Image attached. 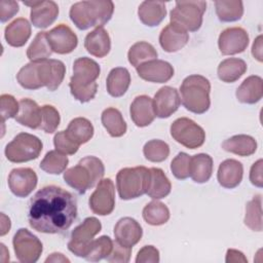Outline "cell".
<instances>
[{
	"label": "cell",
	"instance_id": "44dd1931",
	"mask_svg": "<svg viewBox=\"0 0 263 263\" xmlns=\"http://www.w3.org/2000/svg\"><path fill=\"white\" fill-rule=\"evenodd\" d=\"M188 40V32L172 23L165 26L159 35L160 46L166 52H176L182 49L187 44Z\"/></svg>",
	"mask_w": 263,
	"mask_h": 263
},
{
	"label": "cell",
	"instance_id": "ac0fdd59",
	"mask_svg": "<svg viewBox=\"0 0 263 263\" xmlns=\"http://www.w3.org/2000/svg\"><path fill=\"white\" fill-rule=\"evenodd\" d=\"M143 235V229L139 222L130 217H124L117 221L114 226L115 240L126 248L137 245Z\"/></svg>",
	"mask_w": 263,
	"mask_h": 263
},
{
	"label": "cell",
	"instance_id": "ffe728a7",
	"mask_svg": "<svg viewBox=\"0 0 263 263\" xmlns=\"http://www.w3.org/2000/svg\"><path fill=\"white\" fill-rule=\"evenodd\" d=\"M101 72L99 64L86 57L77 59L73 64V76L70 83L78 85H90L96 82Z\"/></svg>",
	"mask_w": 263,
	"mask_h": 263
},
{
	"label": "cell",
	"instance_id": "4dcf8cb0",
	"mask_svg": "<svg viewBox=\"0 0 263 263\" xmlns=\"http://www.w3.org/2000/svg\"><path fill=\"white\" fill-rule=\"evenodd\" d=\"M222 148L230 153H234L239 156H250L257 150L256 140L248 135H236L222 144Z\"/></svg>",
	"mask_w": 263,
	"mask_h": 263
},
{
	"label": "cell",
	"instance_id": "9c48e42d",
	"mask_svg": "<svg viewBox=\"0 0 263 263\" xmlns=\"http://www.w3.org/2000/svg\"><path fill=\"white\" fill-rule=\"evenodd\" d=\"M102 224L95 217H88L74 228L71 233V239L68 242V249L77 257H85L93 237L101 231Z\"/></svg>",
	"mask_w": 263,
	"mask_h": 263
},
{
	"label": "cell",
	"instance_id": "d590c367",
	"mask_svg": "<svg viewBox=\"0 0 263 263\" xmlns=\"http://www.w3.org/2000/svg\"><path fill=\"white\" fill-rule=\"evenodd\" d=\"M216 13L221 22L229 23L241 18L243 14V4L235 0H218L215 1Z\"/></svg>",
	"mask_w": 263,
	"mask_h": 263
},
{
	"label": "cell",
	"instance_id": "f5cc1de1",
	"mask_svg": "<svg viewBox=\"0 0 263 263\" xmlns=\"http://www.w3.org/2000/svg\"><path fill=\"white\" fill-rule=\"evenodd\" d=\"M18 4L13 0L0 1V20L2 23L10 20L14 14L18 12Z\"/></svg>",
	"mask_w": 263,
	"mask_h": 263
},
{
	"label": "cell",
	"instance_id": "c3c4849f",
	"mask_svg": "<svg viewBox=\"0 0 263 263\" xmlns=\"http://www.w3.org/2000/svg\"><path fill=\"white\" fill-rule=\"evenodd\" d=\"M70 90L72 96L81 103H86L92 100L98 91V84L97 82L90 85H78L69 82Z\"/></svg>",
	"mask_w": 263,
	"mask_h": 263
},
{
	"label": "cell",
	"instance_id": "74e56055",
	"mask_svg": "<svg viewBox=\"0 0 263 263\" xmlns=\"http://www.w3.org/2000/svg\"><path fill=\"white\" fill-rule=\"evenodd\" d=\"M143 218L149 225L159 226L168 221L170 210L164 203L153 200L143 209Z\"/></svg>",
	"mask_w": 263,
	"mask_h": 263
},
{
	"label": "cell",
	"instance_id": "7c38bea8",
	"mask_svg": "<svg viewBox=\"0 0 263 263\" xmlns=\"http://www.w3.org/2000/svg\"><path fill=\"white\" fill-rule=\"evenodd\" d=\"M249 44L248 32L240 27L227 28L221 32L218 46L222 54L232 55L245 51Z\"/></svg>",
	"mask_w": 263,
	"mask_h": 263
},
{
	"label": "cell",
	"instance_id": "5bb4252c",
	"mask_svg": "<svg viewBox=\"0 0 263 263\" xmlns=\"http://www.w3.org/2000/svg\"><path fill=\"white\" fill-rule=\"evenodd\" d=\"M46 37L52 51L59 54L72 52L78 44L76 34L65 24H60L49 32H46Z\"/></svg>",
	"mask_w": 263,
	"mask_h": 263
},
{
	"label": "cell",
	"instance_id": "60d3db41",
	"mask_svg": "<svg viewBox=\"0 0 263 263\" xmlns=\"http://www.w3.org/2000/svg\"><path fill=\"white\" fill-rule=\"evenodd\" d=\"M69 163V159L66 154L58 151H48L44 158L40 162V168L47 174L60 175L63 173Z\"/></svg>",
	"mask_w": 263,
	"mask_h": 263
},
{
	"label": "cell",
	"instance_id": "ba28073f",
	"mask_svg": "<svg viewBox=\"0 0 263 263\" xmlns=\"http://www.w3.org/2000/svg\"><path fill=\"white\" fill-rule=\"evenodd\" d=\"M171 136L176 142L188 149H196L202 146L205 140L203 128L187 117L178 118L172 123Z\"/></svg>",
	"mask_w": 263,
	"mask_h": 263
},
{
	"label": "cell",
	"instance_id": "9f6ffc18",
	"mask_svg": "<svg viewBox=\"0 0 263 263\" xmlns=\"http://www.w3.org/2000/svg\"><path fill=\"white\" fill-rule=\"evenodd\" d=\"M252 54L257 61L262 62V60H263L262 59L263 58V55H262V35H259L255 39L253 46H252Z\"/></svg>",
	"mask_w": 263,
	"mask_h": 263
},
{
	"label": "cell",
	"instance_id": "d6986e66",
	"mask_svg": "<svg viewBox=\"0 0 263 263\" xmlns=\"http://www.w3.org/2000/svg\"><path fill=\"white\" fill-rule=\"evenodd\" d=\"M31 6L30 18L32 24L39 29H44L50 26L58 17L59 6L54 1H34L24 2Z\"/></svg>",
	"mask_w": 263,
	"mask_h": 263
},
{
	"label": "cell",
	"instance_id": "7dc6e473",
	"mask_svg": "<svg viewBox=\"0 0 263 263\" xmlns=\"http://www.w3.org/2000/svg\"><path fill=\"white\" fill-rule=\"evenodd\" d=\"M53 144L55 147V150L66 154V155H73L75 154L78 149L79 145L74 143L67 135L66 130L59 132L54 135L53 138Z\"/></svg>",
	"mask_w": 263,
	"mask_h": 263
},
{
	"label": "cell",
	"instance_id": "e0dca14e",
	"mask_svg": "<svg viewBox=\"0 0 263 263\" xmlns=\"http://www.w3.org/2000/svg\"><path fill=\"white\" fill-rule=\"evenodd\" d=\"M138 75L149 82L164 83L174 76L173 66L162 60H152L136 68Z\"/></svg>",
	"mask_w": 263,
	"mask_h": 263
},
{
	"label": "cell",
	"instance_id": "d6a6232c",
	"mask_svg": "<svg viewBox=\"0 0 263 263\" xmlns=\"http://www.w3.org/2000/svg\"><path fill=\"white\" fill-rule=\"evenodd\" d=\"M213 173V158L205 153L191 156L190 177L196 183H205Z\"/></svg>",
	"mask_w": 263,
	"mask_h": 263
},
{
	"label": "cell",
	"instance_id": "277c9868",
	"mask_svg": "<svg viewBox=\"0 0 263 263\" xmlns=\"http://www.w3.org/2000/svg\"><path fill=\"white\" fill-rule=\"evenodd\" d=\"M211 83L209 79L201 75H190L186 77L181 86V102L190 112L195 114L205 113L210 106Z\"/></svg>",
	"mask_w": 263,
	"mask_h": 263
},
{
	"label": "cell",
	"instance_id": "681fc988",
	"mask_svg": "<svg viewBox=\"0 0 263 263\" xmlns=\"http://www.w3.org/2000/svg\"><path fill=\"white\" fill-rule=\"evenodd\" d=\"M0 103H1V117H2V123L8 118H15V116L18 113L20 110V103L16 102L14 97L11 95H2L0 97Z\"/></svg>",
	"mask_w": 263,
	"mask_h": 263
},
{
	"label": "cell",
	"instance_id": "d4e9b609",
	"mask_svg": "<svg viewBox=\"0 0 263 263\" xmlns=\"http://www.w3.org/2000/svg\"><path fill=\"white\" fill-rule=\"evenodd\" d=\"M236 98L243 104H255L262 99L263 80L260 76L252 75L246 78L236 89Z\"/></svg>",
	"mask_w": 263,
	"mask_h": 263
},
{
	"label": "cell",
	"instance_id": "bcb514c9",
	"mask_svg": "<svg viewBox=\"0 0 263 263\" xmlns=\"http://www.w3.org/2000/svg\"><path fill=\"white\" fill-rule=\"evenodd\" d=\"M191 156L185 152H180L171 162V171L179 180H185L190 177Z\"/></svg>",
	"mask_w": 263,
	"mask_h": 263
},
{
	"label": "cell",
	"instance_id": "7a4b0ae2",
	"mask_svg": "<svg viewBox=\"0 0 263 263\" xmlns=\"http://www.w3.org/2000/svg\"><path fill=\"white\" fill-rule=\"evenodd\" d=\"M114 11L112 1L90 0L74 3L70 8V18L80 30L103 27L110 21Z\"/></svg>",
	"mask_w": 263,
	"mask_h": 263
},
{
	"label": "cell",
	"instance_id": "2e32d148",
	"mask_svg": "<svg viewBox=\"0 0 263 263\" xmlns=\"http://www.w3.org/2000/svg\"><path fill=\"white\" fill-rule=\"evenodd\" d=\"M152 102L155 116L167 118L178 110L181 99L175 87L163 86L155 93Z\"/></svg>",
	"mask_w": 263,
	"mask_h": 263
},
{
	"label": "cell",
	"instance_id": "836d02e7",
	"mask_svg": "<svg viewBox=\"0 0 263 263\" xmlns=\"http://www.w3.org/2000/svg\"><path fill=\"white\" fill-rule=\"evenodd\" d=\"M68 137L79 146L87 143L93 136L91 122L84 117H77L70 121L66 129Z\"/></svg>",
	"mask_w": 263,
	"mask_h": 263
},
{
	"label": "cell",
	"instance_id": "8d00e7d4",
	"mask_svg": "<svg viewBox=\"0 0 263 263\" xmlns=\"http://www.w3.org/2000/svg\"><path fill=\"white\" fill-rule=\"evenodd\" d=\"M158 53L154 46L148 42L145 41H140L132 45L127 52V58L128 62L132 64L134 67H139L140 65L156 60Z\"/></svg>",
	"mask_w": 263,
	"mask_h": 263
},
{
	"label": "cell",
	"instance_id": "83f0119b",
	"mask_svg": "<svg viewBox=\"0 0 263 263\" xmlns=\"http://www.w3.org/2000/svg\"><path fill=\"white\" fill-rule=\"evenodd\" d=\"M20 110L15 116V120L30 128H40L42 115L41 108L31 99H22L20 102Z\"/></svg>",
	"mask_w": 263,
	"mask_h": 263
},
{
	"label": "cell",
	"instance_id": "52a82bcc",
	"mask_svg": "<svg viewBox=\"0 0 263 263\" xmlns=\"http://www.w3.org/2000/svg\"><path fill=\"white\" fill-rule=\"evenodd\" d=\"M42 147L39 138L28 133H21L6 145L4 153L9 161L22 163L36 159L40 155Z\"/></svg>",
	"mask_w": 263,
	"mask_h": 263
},
{
	"label": "cell",
	"instance_id": "1f68e13d",
	"mask_svg": "<svg viewBox=\"0 0 263 263\" xmlns=\"http://www.w3.org/2000/svg\"><path fill=\"white\" fill-rule=\"evenodd\" d=\"M247 71V64L243 60L229 58L222 61L218 66V77L226 83H232L238 80Z\"/></svg>",
	"mask_w": 263,
	"mask_h": 263
},
{
	"label": "cell",
	"instance_id": "f546056e",
	"mask_svg": "<svg viewBox=\"0 0 263 263\" xmlns=\"http://www.w3.org/2000/svg\"><path fill=\"white\" fill-rule=\"evenodd\" d=\"M130 84V74L126 68L117 67L112 69L106 80L107 91L114 98L122 97Z\"/></svg>",
	"mask_w": 263,
	"mask_h": 263
},
{
	"label": "cell",
	"instance_id": "7bdbcfd3",
	"mask_svg": "<svg viewBox=\"0 0 263 263\" xmlns=\"http://www.w3.org/2000/svg\"><path fill=\"white\" fill-rule=\"evenodd\" d=\"M20 85L26 89H38L41 86L38 75V62H30L21 68L16 74Z\"/></svg>",
	"mask_w": 263,
	"mask_h": 263
},
{
	"label": "cell",
	"instance_id": "ee69618b",
	"mask_svg": "<svg viewBox=\"0 0 263 263\" xmlns=\"http://www.w3.org/2000/svg\"><path fill=\"white\" fill-rule=\"evenodd\" d=\"M143 153L149 161L161 162L170 155V147L164 141L150 140L144 145Z\"/></svg>",
	"mask_w": 263,
	"mask_h": 263
},
{
	"label": "cell",
	"instance_id": "f35d334b",
	"mask_svg": "<svg viewBox=\"0 0 263 263\" xmlns=\"http://www.w3.org/2000/svg\"><path fill=\"white\" fill-rule=\"evenodd\" d=\"M52 49L48 43L46 32H39L35 36L33 42L27 49V57L31 62L47 60L50 57Z\"/></svg>",
	"mask_w": 263,
	"mask_h": 263
},
{
	"label": "cell",
	"instance_id": "cb8c5ba5",
	"mask_svg": "<svg viewBox=\"0 0 263 263\" xmlns=\"http://www.w3.org/2000/svg\"><path fill=\"white\" fill-rule=\"evenodd\" d=\"M84 47L91 55L106 57L111 49V40L108 32L103 27H98L88 33L84 39Z\"/></svg>",
	"mask_w": 263,
	"mask_h": 263
},
{
	"label": "cell",
	"instance_id": "680465c9",
	"mask_svg": "<svg viewBox=\"0 0 263 263\" xmlns=\"http://www.w3.org/2000/svg\"><path fill=\"white\" fill-rule=\"evenodd\" d=\"M10 229V220L7 216H5L3 213L1 214V236L5 235Z\"/></svg>",
	"mask_w": 263,
	"mask_h": 263
},
{
	"label": "cell",
	"instance_id": "6da1fadb",
	"mask_svg": "<svg viewBox=\"0 0 263 263\" xmlns=\"http://www.w3.org/2000/svg\"><path fill=\"white\" fill-rule=\"evenodd\" d=\"M77 217L75 196L54 185L45 186L31 198L28 210L30 226L42 233H64Z\"/></svg>",
	"mask_w": 263,
	"mask_h": 263
},
{
	"label": "cell",
	"instance_id": "b9f144b4",
	"mask_svg": "<svg viewBox=\"0 0 263 263\" xmlns=\"http://www.w3.org/2000/svg\"><path fill=\"white\" fill-rule=\"evenodd\" d=\"M112 239L107 235H103L90 242L84 258L90 262H98L102 259H106L112 252Z\"/></svg>",
	"mask_w": 263,
	"mask_h": 263
},
{
	"label": "cell",
	"instance_id": "11a10c76",
	"mask_svg": "<svg viewBox=\"0 0 263 263\" xmlns=\"http://www.w3.org/2000/svg\"><path fill=\"white\" fill-rule=\"evenodd\" d=\"M226 262H248L243 254L237 250L229 249L226 253Z\"/></svg>",
	"mask_w": 263,
	"mask_h": 263
},
{
	"label": "cell",
	"instance_id": "e575fe53",
	"mask_svg": "<svg viewBox=\"0 0 263 263\" xmlns=\"http://www.w3.org/2000/svg\"><path fill=\"white\" fill-rule=\"evenodd\" d=\"M101 120L104 127L111 137L118 138L126 133V123L121 112L116 108H107L101 115Z\"/></svg>",
	"mask_w": 263,
	"mask_h": 263
},
{
	"label": "cell",
	"instance_id": "ab89813d",
	"mask_svg": "<svg viewBox=\"0 0 263 263\" xmlns=\"http://www.w3.org/2000/svg\"><path fill=\"white\" fill-rule=\"evenodd\" d=\"M245 224L253 231H262V198L256 195L246 205Z\"/></svg>",
	"mask_w": 263,
	"mask_h": 263
},
{
	"label": "cell",
	"instance_id": "4fadbf2b",
	"mask_svg": "<svg viewBox=\"0 0 263 263\" xmlns=\"http://www.w3.org/2000/svg\"><path fill=\"white\" fill-rule=\"evenodd\" d=\"M66 67L60 60L47 59L38 61V75L41 86L48 90H55L64 80Z\"/></svg>",
	"mask_w": 263,
	"mask_h": 263
},
{
	"label": "cell",
	"instance_id": "9a60e30c",
	"mask_svg": "<svg viewBox=\"0 0 263 263\" xmlns=\"http://www.w3.org/2000/svg\"><path fill=\"white\" fill-rule=\"evenodd\" d=\"M37 175L30 167L13 168L8 176L10 191L17 197H27L37 185Z\"/></svg>",
	"mask_w": 263,
	"mask_h": 263
},
{
	"label": "cell",
	"instance_id": "603a6c76",
	"mask_svg": "<svg viewBox=\"0 0 263 263\" xmlns=\"http://www.w3.org/2000/svg\"><path fill=\"white\" fill-rule=\"evenodd\" d=\"M243 175V166L241 162L235 159H226L219 165L217 178L221 186L232 189L237 187Z\"/></svg>",
	"mask_w": 263,
	"mask_h": 263
},
{
	"label": "cell",
	"instance_id": "30bf717a",
	"mask_svg": "<svg viewBox=\"0 0 263 263\" xmlns=\"http://www.w3.org/2000/svg\"><path fill=\"white\" fill-rule=\"evenodd\" d=\"M13 250L20 262L35 263L42 253V243L26 228H20L12 239Z\"/></svg>",
	"mask_w": 263,
	"mask_h": 263
},
{
	"label": "cell",
	"instance_id": "6f0895ef",
	"mask_svg": "<svg viewBox=\"0 0 263 263\" xmlns=\"http://www.w3.org/2000/svg\"><path fill=\"white\" fill-rule=\"evenodd\" d=\"M45 262H70V260L61 253H52L45 259Z\"/></svg>",
	"mask_w": 263,
	"mask_h": 263
},
{
	"label": "cell",
	"instance_id": "db71d44e",
	"mask_svg": "<svg viewBox=\"0 0 263 263\" xmlns=\"http://www.w3.org/2000/svg\"><path fill=\"white\" fill-rule=\"evenodd\" d=\"M262 159L257 160L251 167L250 171V181L253 185L261 188L263 186V177H262Z\"/></svg>",
	"mask_w": 263,
	"mask_h": 263
},
{
	"label": "cell",
	"instance_id": "8fae6325",
	"mask_svg": "<svg viewBox=\"0 0 263 263\" xmlns=\"http://www.w3.org/2000/svg\"><path fill=\"white\" fill-rule=\"evenodd\" d=\"M92 213L106 216L110 215L115 206V187L111 179H102L88 200Z\"/></svg>",
	"mask_w": 263,
	"mask_h": 263
},
{
	"label": "cell",
	"instance_id": "7402d4cb",
	"mask_svg": "<svg viewBox=\"0 0 263 263\" xmlns=\"http://www.w3.org/2000/svg\"><path fill=\"white\" fill-rule=\"evenodd\" d=\"M130 118L139 127H145L151 124L155 118L153 102L150 97L142 95L133 101L129 108Z\"/></svg>",
	"mask_w": 263,
	"mask_h": 263
},
{
	"label": "cell",
	"instance_id": "3957f363",
	"mask_svg": "<svg viewBox=\"0 0 263 263\" xmlns=\"http://www.w3.org/2000/svg\"><path fill=\"white\" fill-rule=\"evenodd\" d=\"M104 174L105 166L102 160L96 156H86L64 173V180L78 193L83 194L96 186Z\"/></svg>",
	"mask_w": 263,
	"mask_h": 263
},
{
	"label": "cell",
	"instance_id": "816d5d0a",
	"mask_svg": "<svg viewBox=\"0 0 263 263\" xmlns=\"http://www.w3.org/2000/svg\"><path fill=\"white\" fill-rule=\"evenodd\" d=\"M137 263H157L159 262V251L153 246H145L143 247L137 255L136 258Z\"/></svg>",
	"mask_w": 263,
	"mask_h": 263
},
{
	"label": "cell",
	"instance_id": "484cf974",
	"mask_svg": "<svg viewBox=\"0 0 263 263\" xmlns=\"http://www.w3.org/2000/svg\"><path fill=\"white\" fill-rule=\"evenodd\" d=\"M31 36V25L24 18L18 17L6 26L4 37L6 42L13 47H21L26 44Z\"/></svg>",
	"mask_w": 263,
	"mask_h": 263
},
{
	"label": "cell",
	"instance_id": "f907efd6",
	"mask_svg": "<svg viewBox=\"0 0 263 263\" xmlns=\"http://www.w3.org/2000/svg\"><path fill=\"white\" fill-rule=\"evenodd\" d=\"M132 248H126L119 245L116 240L113 242V249L110 255L106 258L108 262H118V263H127L130 259Z\"/></svg>",
	"mask_w": 263,
	"mask_h": 263
},
{
	"label": "cell",
	"instance_id": "f1b7e54d",
	"mask_svg": "<svg viewBox=\"0 0 263 263\" xmlns=\"http://www.w3.org/2000/svg\"><path fill=\"white\" fill-rule=\"evenodd\" d=\"M149 183L146 194L153 199L164 198L171 193L172 184L161 168H149Z\"/></svg>",
	"mask_w": 263,
	"mask_h": 263
},
{
	"label": "cell",
	"instance_id": "f6af8a7d",
	"mask_svg": "<svg viewBox=\"0 0 263 263\" xmlns=\"http://www.w3.org/2000/svg\"><path fill=\"white\" fill-rule=\"evenodd\" d=\"M41 115L40 128L47 134L54 133L61 121L59 111L51 105H44L41 107Z\"/></svg>",
	"mask_w": 263,
	"mask_h": 263
},
{
	"label": "cell",
	"instance_id": "4316f807",
	"mask_svg": "<svg viewBox=\"0 0 263 263\" xmlns=\"http://www.w3.org/2000/svg\"><path fill=\"white\" fill-rule=\"evenodd\" d=\"M140 21L148 26H158L166 15L165 3L162 1H144L138 9Z\"/></svg>",
	"mask_w": 263,
	"mask_h": 263
},
{
	"label": "cell",
	"instance_id": "5b68a950",
	"mask_svg": "<svg viewBox=\"0 0 263 263\" xmlns=\"http://www.w3.org/2000/svg\"><path fill=\"white\" fill-rule=\"evenodd\" d=\"M149 168L145 166L124 167L116 175V186L119 197L123 200L138 198L147 192Z\"/></svg>",
	"mask_w": 263,
	"mask_h": 263
},
{
	"label": "cell",
	"instance_id": "8992f818",
	"mask_svg": "<svg viewBox=\"0 0 263 263\" xmlns=\"http://www.w3.org/2000/svg\"><path fill=\"white\" fill-rule=\"evenodd\" d=\"M206 9L205 1H177L175 8L171 11V23L185 31L195 32L202 24V16Z\"/></svg>",
	"mask_w": 263,
	"mask_h": 263
}]
</instances>
